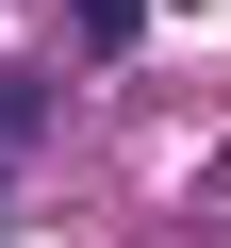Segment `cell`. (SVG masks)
<instances>
[{"instance_id": "obj_1", "label": "cell", "mask_w": 231, "mask_h": 248, "mask_svg": "<svg viewBox=\"0 0 231 248\" xmlns=\"http://www.w3.org/2000/svg\"><path fill=\"white\" fill-rule=\"evenodd\" d=\"M132 33H149V17H132V0H83V50H99V66H116V50H132Z\"/></svg>"}]
</instances>
